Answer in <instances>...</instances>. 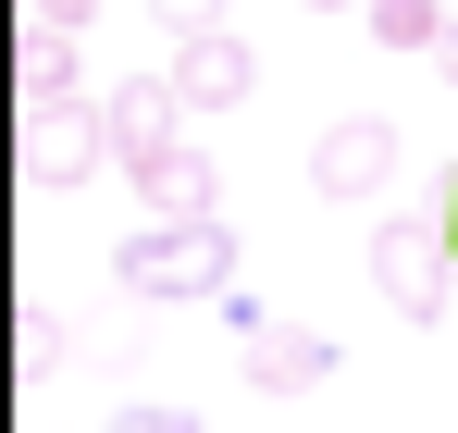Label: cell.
I'll list each match as a JSON object with an SVG mask.
<instances>
[{
    "mask_svg": "<svg viewBox=\"0 0 458 433\" xmlns=\"http://www.w3.org/2000/svg\"><path fill=\"white\" fill-rule=\"evenodd\" d=\"M112 285L124 297H235V223H137L112 248Z\"/></svg>",
    "mask_w": 458,
    "mask_h": 433,
    "instance_id": "cell-1",
    "label": "cell"
},
{
    "mask_svg": "<svg viewBox=\"0 0 458 433\" xmlns=\"http://www.w3.org/2000/svg\"><path fill=\"white\" fill-rule=\"evenodd\" d=\"M372 285L396 322H446V223H372Z\"/></svg>",
    "mask_w": 458,
    "mask_h": 433,
    "instance_id": "cell-2",
    "label": "cell"
},
{
    "mask_svg": "<svg viewBox=\"0 0 458 433\" xmlns=\"http://www.w3.org/2000/svg\"><path fill=\"white\" fill-rule=\"evenodd\" d=\"M396 161H409V137H396L384 112H335V124L310 137V186H322V199H384Z\"/></svg>",
    "mask_w": 458,
    "mask_h": 433,
    "instance_id": "cell-3",
    "label": "cell"
},
{
    "mask_svg": "<svg viewBox=\"0 0 458 433\" xmlns=\"http://www.w3.org/2000/svg\"><path fill=\"white\" fill-rule=\"evenodd\" d=\"M99 124L124 174H149L161 149H186V99H174V74H124V87H99Z\"/></svg>",
    "mask_w": 458,
    "mask_h": 433,
    "instance_id": "cell-4",
    "label": "cell"
},
{
    "mask_svg": "<svg viewBox=\"0 0 458 433\" xmlns=\"http://www.w3.org/2000/svg\"><path fill=\"white\" fill-rule=\"evenodd\" d=\"M87 174H112V124H99V99L87 112H25V186H87Z\"/></svg>",
    "mask_w": 458,
    "mask_h": 433,
    "instance_id": "cell-5",
    "label": "cell"
},
{
    "mask_svg": "<svg viewBox=\"0 0 458 433\" xmlns=\"http://www.w3.org/2000/svg\"><path fill=\"white\" fill-rule=\"evenodd\" d=\"M248 87H260V50H248L235 25H211V38H174V99H186V124L235 112Z\"/></svg>",
    "mask_w": 458,
    "mask_h": 433,
    "instance_id": "cell-6",
    "label": "cell"
},
{
    "mask_svg": "<svg viewBox=\"0 0 458 433\" xmlns=\"http://www.w3.org/2000/svg\"><path fill=\"white\" fill-rule=\"evenodd\" d=\"M137 223H224V174H211V149H161L149 174H137Z\"/></svg>",
    "mask_w": 458,
    "mask_h": 433,
    "instance_id": "cell-7",
    "label": "cell"
},
{
    "mask_svg": "<svg viewBox=\"0 0 458 433\" xmlns=\"http://www.w3.org/2000/svg\"><path fill=\"white\" fill-rule=\"evenodd\" d=\"M248 384H260V396H310V384H335V335H285V322H273V335L248 347Z\"/></svg>",
    "mask_w": 458,
    "mask_h": 433,
    "instance_id": "cell-8",
    "label": "cell"
},
{
    "mask_svg": "<svg viewBox=\"0 0 458 433\" xmlns=\"http://www.w3.org/2000/svg\"><path fill=\"white\" fill-rule=\"evenodd\" d=\"M13 87H25V112H87V63H75V38H38V25H25Z\"/></svg>",
    "mask_w": 458,
    "mask_h": 433,
    "instance_id": "cell-9",
    "label": "cell"
},
{
    "mask_svg": "<svg viewBox=\"0 0 458 433\" xmlns=\"http://www.w3.org/2000/svg\"><path fill=\"white\" fill-rule=\"evenodd\" d=\"M360 25H372L384 50H409V63H434V50H446V25H458V13H446V0H372Z\"/></svg>",
    "mask_w": 458,
    "mask_h": 433,
    "instance_id": "cell-10",
    "label": "cell"
},
{
    "mask_svg": "<svg viewBox=\"0 0 458 433\" xmlns=\"http://www.w3.org/2000/svg\"><path fill=\"white\" fill-rule=\"evenodd\" d=\"M63 347H75V335H63V310H50V297H25V310H13V371H25V384H50Z\"/></svg>",
    "mask_w": 458,
    "mask_h": 433,
    "instance_id": "cell-11",
    "label": "cell"
},
{
    "mask_svg": "<svg viewBox=\"0 0 458 433\" xmlns=\"http://www.w3.org/2000/svg\"><path fill=\"white\" fill-rule=\"evenodd\" d=\"M161 25H174V38H211V25H224V0H149Z\"/></svg>",
    "mask_w": 458,
    "mask_h": 433,
    "instance_id": "cell-12",
    "label": "cell"
},
{
    "mask_svg": "<svg viewBox=\"0 0 458 433\" xmlns=\"http://www.w3.org/2000/svg\"><path fill=\"white\" fill-rule=\"evenodd\" d=\"M87 13H99V0H25V25H38V38H75Z\"/></svg>",
    "mask_w": 458,
    "mask_h": 433,
    "instance_id": "cell-13",
    "label": "cell"
},
{
    "mask_svg": "<svg viewBox=\"0 0 458 433\" xmlns=\"http://www.w3.org/2000/svg\"><path fill=\"white\" fill-rule=\"evenodd\" d=\"M112 433H199V421H186V409H124Z\"/></svg>",
    "mask_w": 458,
    "mask_h": 433,
    "instance_id": "cell-14",
    "label": "cell"
},
{
    "mask_svg": "<svg viewBox=\"0 0 458 433\" xmlns=\"http://www.w3.org/2000/svg\"><path fill=\"white\" fill-rule=\"evenodd\" d=\"M434 74H446V87H458V25H446V50H434Z\"/></svg>",
    "mask_w": 458,
    "mask_h": 433,
    "instance_id": "cell-15",
    "label": "cell"
},
{
    "mask_svg": "<svg viewBox=\"0 0 458 433\" xmlns=\"http://www.w3.org/2000/svg\"><path fill=\"white\" fill-rule=\"evenodd\" d=\"M310 13H372V0H310Z\"/></svg>",
    "mask_w": 458,
    "mask_h": 433,
    "instance_id": "cell-16",
    "label": "cell"
}]
</instances>
